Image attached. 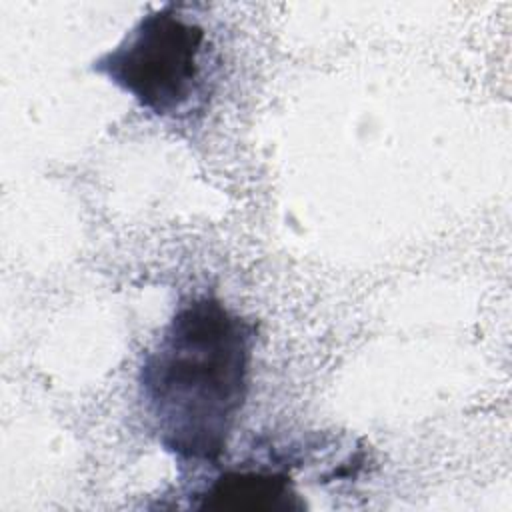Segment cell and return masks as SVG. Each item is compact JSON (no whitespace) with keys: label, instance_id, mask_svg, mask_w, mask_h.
<instances>
[{"label":"cell","instance_id":"7a4b0ae2","mask_svg":"<svg viewBox=\"0 0 512 512\" xmlns=\"http://www.w3.org/2000/svg\"><path fill=\"white\" fill-rule=\"evenodd\" d=\"M90 68L150 114L190 120L208 108L218 56L208 30L188 6L166 2L144 14Z\"/></svg>","mask_w":512,"mask_h":512},{"label":"cell","instance_id":"3957f363","mask_svg":"<svg viewBox=\"0 0 512 512\" xmlns=\"http://www.w3.org/2000/svg\"><path fill=\"white\" fill-rule=\"evenodd\" d=\"M200 510H250V512H300L304 500L294 490L292 478L270 468H228L194 492Z\"/></svg>","mask_w":512,"mask_h":512},{"label":"cell","instance_id":"6da1fadb","mask_svg":"<svg viewBox=\"0 0 512 512\" xmlns=\"http://www.w3.org/2000/svg\"><path fill=\"white\" fill-rule=\"evenodd\" d=\"M256 326L214 294L182 300L138 370L160 446L182 462L218 464L244 408Z\"/></svg>","mask_w":512,"mask_h":512}]
</instances>
